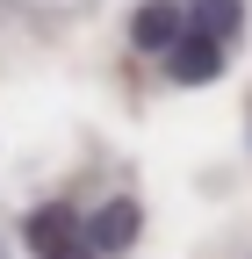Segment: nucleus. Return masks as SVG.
Wrapping results in <instances>:
<instances>
[{
    "instance_id": "nucleus-1",
    "label": "nucleus",
    "mask_w": 252,
    "mask_h": 259,
    "mask_svg": "<svg viewBox=\"0 0 252 259\" xmlns=\"http://www.w3.org/2000/svg\"><path fill=\"white\" fill-rule=\"evenodd\" d=\"M245 36V0H187V29L166 51V79L173 87H209L224 72V58Z\"/></svg>"
},
{
    "instance_id": "nucleus-2",
    "label": "nucleus",
    "mask_w": 252,
    "mask_h": 259,
    "mask_svg": "<svg viewBox=\"0 0 252 259\" xmlns=\"http://www.w3.org/2000/svg\"><path fill=\"white\" fill-rule=\"evenodd\" d=\"M22 245L36 252V259H101V245H94L87 216H79L72 202H44V209H29V216H22Z\"/></svg>"
},
{
    "instance_id": "nucleus-3",
    "label": "nucleus",
    "mask_w": 252,
    "mask_h": 259,
    "mask_svg": "<svg viewBox=\"0 0 252 259\" xmlns=\"http://www.w3.org/2000/svg\"><path fill=\"white\" fill-rule=\"evenodd\" d=\"M180 29H187V8H180V0H144V8L130 15V44L166 58V51L180 44Z\"/></svg>"
},
{
    "instance_id": "nucleus-4",
    "label": "nucleus",
    "mask_w": 252,
    "mask_h": 259,
    "mask_svg": "<svg viewBox=\"0 0 252 259\" xmlns=\"http://www.w3.org/2000/svg\"><path fill=\"white\" fill-rule=\"evenodd\" d=\"M137 223H144L137 202H108L101 216H87V231H94V245H101V259H108V252H122V245L137 238Z\"/></svg>"
}]
</instances>
